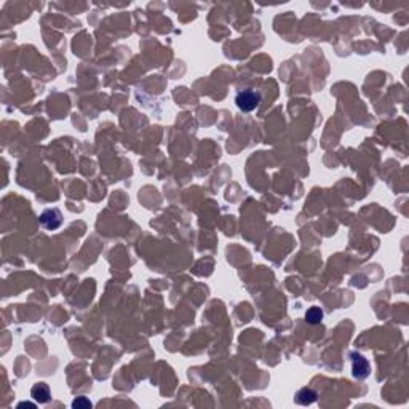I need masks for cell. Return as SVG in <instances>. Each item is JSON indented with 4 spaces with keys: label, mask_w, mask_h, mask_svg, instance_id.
I'll list each match as a JSON object with an SVG mask.
<instances>
[{
    "label": "cell",
    "mask_w": 409,
    "mask_h": 409,
    "mask_svg": "<svg viewBox=\"0 0 409 409\" xmlns=\"http://www.w3.org/2000/svg\"><path fill=\"white\" fill-rule=\"evenodd\" d=\"M18 407H35V404L34 403H29V401H23V403L18 404Z\"/></svg>",
    "instance_id": "obj_8"
},
{
    "label": "cell",
    "mask_w": 409,
    "mask_h": 409,
    "mask_svg": "<svg viewBox=\"0 0 409 409\" xmlns=\"http://www.w3.org/2000/svg\"><path fill=\"white\" fill-rule=\"evenodd\" d=\"M317 392L315 390H312V388H309V387H304V388H301L299 390L297 393H296V398H294V401L297 403V404H304V406H307V404H312L313 401H317Z\"/></svg>",
    "instance_id": "obj_5"
},
{
    "label": "cell",
    "mask_w": 409,
    "mask_h": 409,
    "mask_svg": "<svg viewBox=\"0 0 409 409\" xmlns=\"http://www.w3.org/2000/svg\"><path fill=\"white\" fill-rule=\"evenodd\" d=\"M235 103L243 112H251L261 103V94L256 93L254 90H243L237 94Z\"/></svg>",
    "instance_id": "obj_1"
},
{
    "label": "cell",
    "mask_w": 409,
    "mask_h": 409,
    "mask_svg": "<svg viewBox=\"0 0 409 409\" xmlns=\"http://www.w3.org/2000/svg\"><path fill=\"white\" fill-rule=\"evenodd\" d=\"M350 358H352V374H353V377L364 379V377L370 376L371 366H370V363H367V360L361 355V353L353 352L350 355Z\"/></svg>",
    "instance_id": "obj_2"
},
{
    "label": "cell",
    "mask_w": 409,
    "mask_h": 409,
    "mask_svg": "<svg viewBox=\"0 0 409 409\" xmlns=\"http://www.w3.org/2000/svg\"><path fill=\"white\" fill-rule=\"evenodd\" d=\"M31 397L34 398V401H37L38 404H45L51 400V392L50 387L44 382H38L31 388Z\"/></svg>",
    "instance_id": "obj_4"
},
{
    "label": "cell",
    "mask_w": 409,
    "mask_h": 409,
    "mask_svg": "<svg viewBox=\"0 0 409 409\" xmlns=\"http://www.w3.org/2000/svg\"><path fill=\"white\" fill-rule=\"evenodd\" d=\"M40 222L45 229H58L63 222V216L58 210H45L42 214H40Z\"/></svg>",
    "instance_id": "obj_3"
},
{
    "label": "cell",
    "mask_w": 409,
    "mask_h": 409,
    "mask_svg": "<svg viewBox=\"0 0 409 409\" xmlns=\"http://www.w3.org/2000/svg\"><path fill=\"white\" fill-rule=\"evenodd\" d=\"M323 320V310L320 307H312L305 313V321L310 324H318Z\"/></svg>",
    "instance_id": "obj_6"
},
{
    "label": "cell",
    "mask_w": 409,
    "mask_h": 409,
    "mask_svg": "<svg viewBox=\"0 0 409 409\" xmlns=\"http://www.w3.org/2000/svg\"><path fill=\"white\" fill-rule=\"evenodd\" d=\"M72 407H77V409H87V407H91V401L85 397H78L77 400L72 401Z\"/></svg>",
    "instance_id": "obj_7"
}]
</instances>
